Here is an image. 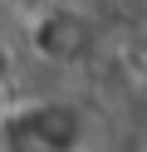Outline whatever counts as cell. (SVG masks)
Segmentation results:
<instances>
[{"label": "cell", "mask_w": 147, "mask_h": 152, "mask_svg": "<svg viewBox=\"0 0 147 152\" xmlns=\"http://www.w3.org/2000/svg\"><path fill=\"white\" fill-rule=\"evenodd\" d=\"M98 30L78 5H64V0H49V5H34L25 15V44L39 64L49 69H69V64L88 59Z\"/></svg>", "instance_id": "cell-2"}, {"label": "cell", "mask_w": 147, "mask_h": 152, "mask_svg": "<svg viewBox=\"0 0 147 152\" xmlns=\"http://www.w3.org/2000/svg\"><path fill=\"white\" fill-rule=\"evenodd\" d=\"M88 118L74 98L34 93L10 98L0 113V152H83Z\"/></svg>", "instance_id": "cell-1"}]
</instances>
